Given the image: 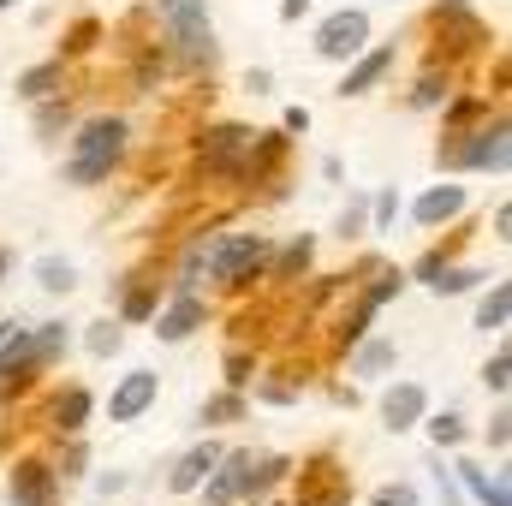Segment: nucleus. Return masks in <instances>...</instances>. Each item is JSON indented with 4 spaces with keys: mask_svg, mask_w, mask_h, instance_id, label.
<instances>
[{
    "mask_svg": "<svg viewBox=\"0 0 512 506\" xmlns=\"http://www.w3.org/2000/svg\"><path fill=\"white\" fill-rule=\"evenodd\" d=\"M507 161H512V131L501 114L483 120V126L447 131L441 149H435V167H447V173H495V179H507Z\"/></svg>",
    "mask_w": 512,
    "mask_h": 506,
    "instance_id": "obj_1",
    "label": "nucleus"
},
{
    "mask_svg": "<svg viewBox=\"0 0 512 506\" xmlns=\"http://www.w3.org/2000/svg\"><path fill=\"white\" fill-rule=\"evenodd\" d=\"M268 239L262 233H227V239H215L209 251H203V274L221 286V292H251L256 280L268 274Z\"/></svg>",
    "mask_w": 512,
    "mask_h": 506,
    "instance_id": "obj_2",
    "label": "nucleus"
},
{
    "mask_svg": "<svg viewBox=\"0 0 512 506\" xmlns=\"http://www.w3.org/2000/svg\"><path fill=\"white\" fill-rule=\"evenodd\" d=\"M251 126H203L197 131V173L203 179H245V155H251Z\"/></svg>",
    "mask_w": 512,
    "mask_h": 506,
    "instance_id": "obj_3",
    "label": "nucleus"
},
{
    "mask_svg": "<svg viewBox=\"0 0 512 506\" xmlns=\"http://www.w3.org/2000/svg\"><path fill=\"white\" fill-rule=\"evenodd\" d=\"M66 143H72L78 161H108V167H120L126 149H131V120L126 114H90V120H78V126L66 131Z\"/></svg>",
    "mask_w": 512,
    "mask_h": 506,
    "instance_id": "obj_4",
    "label": "nucleus"
},
{
    "mask_svg": "<svg viewBox=\"0 0 512 506\" xmlns=\"http://www.w3.org/2000/svg\"><path fill=\"white\" fill-rule=\"evenodd\" d=\"M370 30H376V24H370L364 6H340V12H328V18L316 24V42H310V48H316V60H340V66H346L352 54L370 48Z\"/></svg>",
    "mask_w": 512,
    "mask_h": 506,
    "instance_id": "obj_5",
    "label": "nucleus"
},
{
    "mask_svg": "<svg viewBox=\"0 0 512 506\" xmlns=\"http://www.w3.org/2000/svg\"><path fill=\"white\" fill-rule=\"evenodd\" d=\"M42 376V358H36V340H30V322H12L6 340H0V405L24 399Z\"/></svg>",
    "mask_w": 512,
    "mask_h": 506,
    "instance_id": "obj_6",
    "label": "nucleus"
},
{
    "mask_svg": "<svg viewBox=\"0 0 512 506\" xmlns=\"http://www.w3.org/2000/svg\"><path fill=\"white\" fill-rule=\"evenodd\" d=\"M209 316H215V310H209V298H203V292H167V298H161V310H155L149 322H155V340H161V346H185L191 334H203V328H209Z\"/></svg>",
    "mask_w": 512,
    "mask_h": 506,
    "instance_id": "obj_7",
    "label": "nucleus"
},
{
    "mask_svg": "<svg viewBox=\"0 0 512 506\" xmlns=\"http://www.w3.org/2000/svg\"><path fill=\"white\" fill-rule=\"evenodd\" d=\"M54 501H60V477H54V465H48L42 453L12 459V471H6V506H54Z\"/></svg>",
    "mask_w": 512,
    "mask_h": 506,
    "instance_id": "obj_8",
    "label": "nucleus"
},
{
    "mask_svg": "<svg viewBox=\"0 0 512 506\" xmlns=\"http://www.w3.org/2000/svg\"><path fill=\"white\" fill-rule=\"evenodd\" d=\"M161 48H167V60H179L185 72H215V66H221V42H215V24H209V18L173 24Z\"/></svg>",
    "mask_w": 512,
    "mask_h": 506,
    "instance_id": "obj_9",
    "label": "nucleus"
},
{
    "mask_svg": "<svg viewBox=\"0 0 512 506\" xmlns=\"http://www.w3.org/2000/svg\"><path fill=\"white\" fill-rule=\"evenodd\" d=\"M393 60H399V42H370L364 54H352L346 60V78H340V102H358V96H370V90H382V78L393 72Z\"/></svg>",
    "mask_w": 512,
    "mask_h": 506,
    "instance_id": "obj_10",
    "label": "nucleus"
},
{
    "mask_svg": "<svg viewBox=\"0 0 512 506\" xmlns=\"http://www.w3.org/2000/svg\"><path fill=\"white\" fill-rule=\"evenodd\" d=\"M155 399H161V376H155V370H126V376L114 381V393H108V423H137V417H149Z\"/></svg>",
    "mask_w": 512,
    "mask_h": 506,
    "instance_id": "obj_11",
    "label": "nucleus"
},
{
    "mask_svg": "<svg viewBox=\"0 0 512 506\" xmlns=\"http://www.w3.org/2000/svg\"><path fill=\"white\" fill-rule=\"evenodd\" d=\"M90 417H96V393H90L84 381H66V387H54V393H48L42 423H48L54 435H84V429H90Z\"/></svg>",
    "mask_w": 512,
    "mask_h": 506,
    "instance_id": "obj_12",
    "label": "nucleus"
},
{
    "mask_svg": "<svg viewBox=\"0 0 512 506\" xmlns=\"http://www.w3.org/2000/svg\"><path fill=\"white\" fill-rule=\"evenodd\" d=\"M447 471H453V483H459V489H465L477 506H512L507 465H495V471H489V465H477V459H453Z\"/></svg>",
    "mask_w": 512,
    "mask_h": 506,
    "instance_id": "obj_13",
    "label": "nucleus"
},
{
    "mask_svg": "<svg viewBox=\"0 0 512 506\" xmlns=\"http://www.w3.org/2000/svg\"><path fill=\"white\" fill-rule=\"evenodd\" d=\"M215 459H221V441H197V447H185V453L167 465L161 489H167V495H197V489H203V477L215 471Z\"/></svg>",
    "mask_w": 512,
    "mask_h": 506,
    "instance_id": "obj_14",
    "label": "nucleus"
},
{
    "mask_svg": "<svg viewBox=\"0 0 512 506\" xmlns=\"http://www.w3.org/2000/svg\"><path fill=\"white\" fill-rule=\"evenodd\" d=\"M423 411H429V387H423V381H393V387L382 393V429H387V435L417 429V423H423Z\"/></svg>",
    "mask_w": 512,
    "mask_h": 506,
    "instance_id": "obj_15",
    "label": "nucleus"
},
{
    "mask_svg": "<svg viewBox=\"0 0 512 506\" xmlns=\"http://www.w3.org/2000/svg\"><path fill=\"white\" fill-rule=\"evenodd\" d=\"M465 209H471V191H465V185H429V191L411 203V221H417L423 233H435V227L459 221Z\"/></svg>",
    "mask_w": 512,
    "mask_h": 506,
    "instance_id": "obj_16",
    "label": "nucleus"
},
{
    "mask_svg": "<svg viewBox=\"0 0 512 506\" xmlns=\"http://www.w3.org/2000/svg\"><path fill=\"white\" fill-rule=\"evenodd\" d=\"M507 322H512V280L489 274V280L477 286V310H471V328H477V334H501Z\"/></svg>",
    "mask_w": 512,
    "mask_h": 506,
    "instance_id": "obj_17",
    "label": "nucleus"
},
{
    "mask_svg": "<svg viewBox=\"0 0 512 506\" xmlns=\"http://www.w3.org/2000/svg\"><path fill=\"white\" fill-rule=\"evenodd\" d=\"M310 268H316V233H298V239H286L280 251H268V274H262V280L298 286V280H304Z\"/></svg>",
    "mask_w": 512,
    "mask_h": 506,
    "instance_id": "obj_18",
    "label": "nucleus"
},
{
    "mask_svg": "<svg viewBox=\"0 0 512 506\" xmlns=\"http://www.w3.org/2000/svg\"><path fill=\"white\" fill-rule=\"evenodd\" d=\"M393 364H399V346H393L387 334H364V340L346 352V370H352L358 381H382Z\"/></svg>",
    "mask_w": 512,
    "mask_h": 506,
    "instance_id": "obj_19",
    "label": "nucleus"
},
{
    "mask_svg": "<svg viewBox=\"0 0 512 506\" xmlns=\"http://www.w3.org/2000/svg\"><path fill=\"white\" fill-rule=\"evenodd\" d=\"M161 298H167V286L161 280H149V274H126V292H120V322L126 328H137V322H149L155 310H161Z\"/></svg>",
    "mask_w": 512,
    "mask_h": 506,
    "instance_id": "obj_20",
    "label": "nucleus"
},
{
    "mask_svg": "<svg viewBox=\"0 0 512 506\" xmlns=\"http://www.w3.org/2000/svg\"><path fill=\"white\" fill-rule=\"evenodd\" d=\"M30 126H36V137H42V143L66 137V131L78 126V114H72V96H66V90H54V96L30 102Z\"/></svg>",
    "mask_w": 512,
    "mask_h": 506,
    "instance_id": "obj_21",
    "label": "nucleus"
},
{
    "mask_svg": "<svg viewBox=\"0 0 512 506\" xmlns=\"http://www.w3.org/2000/svg\"><path fill=\"white\" fill-rule=\"evenodd\" d=\"M447 96H453V72H447V66H429V72H417V84L405 90V108H411V114H435Z\"/></svg>",
    "mask_w": 512,
    "mask_h": 506,
    "instance_id": "obj_22",
    "label": "nucleus"
},
{
    "mask_svg": "<svg viewBox=\"0 0 512 506\" xmlns=\"http://www.w3.org/2000/svg\"><path fill=\"white\" fill-rule=\"evenodd\" d=\"M245 417H251V393H239V387L209 393V399H203V411H197V423H203V429H227V423H245Z\"/></svg>",
    "mask_w": 512,
    "mask_h": 506,
    "instance_id": "obj_23",
    "label": "nucleus"
},
{
    "mask_svg": "<svg viewBox=\"0 0 512 506\" xmlns=\"http://www.w3.org/2000/svg\"><path fill=\"white\" fill-rule=\"evenodd\" d=\"M251 399H262V405H298L304 399V376L298 370H256Z\"/></svg>",
    "mask_w": 512,
    "mask_h": 506,
    "instance_id": "obj_24",
    "label": "nucleus"
},
{
    "mask_svg": "<svg viewBox=\"0 0 512 506\" xmlns=\"http://www.w3.org/2000/svg\"><path fill=\"white\" fill-rule=\"evenodd\" d=\"M376 316H382V310H376V304H370V298L358 292V304H352V310H346V316L334 322V334H328V340H334V352L346 358V352H352V346H358V340H364V334L376 328Z\"/></svg>",
    "mask_w": 512,
    "mask_h": 506,
    "instance_id": "obj_25",
    "label": "nucleus"
},
{
    "mask_svg": "<svg viewBox=\"0 0 512 506\" xmlns=\"http://www.w3.org/2000/svg\"><path fill=\"white\" fill-rule=\"evenodd\" d=\"M24 102H42V96H54V90H66V60L54 54V60H42V66H30V72H18V84H12Z\"/></svg>",
    "mask_w": 512,
    "mask_h": 506,
    "instance_id": "obj_26",
    "label": "nucleus"
},
{
    "mask_svg": "<svg viewBox=\"0 0 512 506\" xmlns=\"http://www.w3.org/2000/svg\"><path fill=\"white\" fill-rule=\"evenodd\" d=\"M417 429H429L435 453H453V447H465V441H471V423H465L459 411H423V423H417Z\"/></svg>",
    "mask_w": 512,
    "mask_h": 506,
    "instance_id": "obj_27",
    "label": "nucleus"
},
{
    "mask_svg": "<svg viewBox=\"0 0 512 506\" xmlns=\"http://www.w3.org/2000/svg\"><path fill=\"white\" fill-rule=\"evenodd\" d=\"M435 114H441L447 131H465V126H477V120H489V96L483 90H465V96H447Z\"/></svg>",
    "mask_w": 512,
    "mask_h": 506,
    "instance_id": "obj_28",
    "label": "nucleus"
},
{
    "mask_svg": "<svg viewBox=\"0 0 512 506\" xmlns=\"http://www.w3.org/2000/svg\"><path fill=\"white\" fill-rule=\"evenodd\" d=\"M102 36H108V24H102L96 12H90V18H78V24H72V30L60 36V60L72 66V60H84V54H96V48H102Z\"/></svg>",
    "mask_w": 512,
    "mask_h": 506,
    "instance_id": "obj_29",
    "label": "nucleus"
},
{
    "mask_svg": "<svg viewBox=\"0 0 512 506\" xmlns=\"http://www.w3.org/2000/svg\"><path fill=\"white\" fill-rule=\"evenodd\" d=\"M30 340H36L42 370H54V364L72 352V322H30Z\"/></svg>",
    "mask_w": 512,
    "mask_h": 506,
    "instance_id": "obj_30",
    "label": "nucleus"
},
{
    "mask_svg": "<svg viewBox=\"0 0 512 506\" xmlns=\"http://www.w3.org/2000/svg\"><path fill=\"white\" fill-rule=\"evenodd\" d=\"M483 280H489V268H465V262H447V268L429 280V292H435V298H465V292H477Z\"/></svg>",
    "mask_w": 512,
    "mask_h": 506,
    "instance_id": "obj_31",
    "label": "nucleus"
},
{
    "mask_svg": "<svg viewBox=\"0 0 512 506\" xmlns=\"http://www.w3.org/2000/svg\"><path fill=\"white\" fill-rule=\"evenodd\" d=\"M84 352H90V358H120V352H126V322H120V316L90 322V328H84Z\"/></svg>",
    "mask_w": 512,
    "mask_h": 506,
    "instance_id": "obj_32",
    "label": "nucleus"
},
{
    "mask_svg": "<svg viewBox=\"0 0 512 506\" xmlns=\"http://www.w3.org/2000/svg\"><path fill=\"white\" fill-rule=\"evenodd\" d=\"M256 370H262V358H256L251 346H227V352H221V381H227V387H239V393H251Z\"/></svg>",
    "mask_w": 512,
    "mask_h": 506,
    "instance_id": "obj_33",
    "label": "nucleus"
},
{
    "mask_svg": "<svg viewBox=\"0 0 512 506\" xmlns=\"http://www.w3.org/2000/svg\"><path fill=\"white\" fill-rule=\"evenodd\" d=\"M120 167H108V161H78V155H66V167H60V185H72V191H96V185H108Z\"/></svg>",
    "mask_w": 512,
    "mask_h": 506,
    "instance_id": "obj_34",
    "label": "nucleus"
},
{
    "mask_svg": "<svg viewBox=\"0 0 512 506\" xmlns=\"http://www.w3.org/2000/svg\"><path fill=\"white\" fill-rule=\"evenodd\" d=\"M334 239L340 245H358V239H370V197L358 191L346 209H340V221H334Z\"/></svg>",
    "mask_w": 512,
    "mask_h": 506,
    "instance_id": "obj_35",
    "label": "nucleus"
},
{
    "mask_svg": "<svg viewBox=\"0 0 512 506\" xmlns=\"http://www.w3.org/2000/svg\"><path fill=\"white\" fill-rule=\"evenodd\" d=\"M161 72H167V48H155V42H149V48L137 54V66H131V90H137V96H155Z\"/></svg>",
    "mask_w": 512,
    "mask_h": 506,
    "instance_id": "obj_36",
    "label": "nucleus"
},
{
    "mask_svg": "<svg viewBox=\"0 0 512 506\" xmlns=\"http://www.w3.org/2000/svg\"><path fill=\"white\" fill-rule=\"evenodd\" d=\"M447 262H459V239H453V245H429V251L405 268V280H411V286H429V280H435Z\"/></svg>",
    "mask_w": 512,
    "mask_h": 506,
    "instance_id": "obj_37",
    "label": "nucleus"
},
{
    "mask_svg": "<svg viewBox=\"0 0 512 506\" xmlns=\"http://www.w3.org/2000/svg\"><path fill=\"white\" fill-rule=\"evenodd\" d=\"M36 286H42V292H60V298H66V292L78 286V268H72L66 256H42V262H36Z\"/></svg>",
    "mask_w": 512,
    "mask_h": 506,
    "instance_id": "obj_38",
    "label": "nucleus"
},
{
    "mask_svg": "<svg viewBox=\"0 0 512 506\" xmlns=\"http://www.w3.org/2000/svg\"><path fill=\"white\" fill-rule=\"evenodd\" d=\"M399 209H405V203H399V191H393V185H382V191L370 197V239H387V233H393Z\"/></svg>",
    "mask_w": 512,
    "mask_h": 506,
    "instance_id": "obj_39",
    "label": "nucleus"
},
{
    "mask_svg": "<svg viewBox=\"0 0 512 506\" xmlns=\"http://www.w3.org/2000/svg\"><path fill=\"white\" fill-rule=\"evenodd\" d=\"M405 286H411V280H405V268H370V286H364V298L382 310V304H393Z\"/></svg>",
    "mask_w": 512,
    "mask_h": 506,
    "instance_id": "obj_40",
    "label": "nucleus"
},
{
    "mask_svg": "<svg viewBox=\"0 0 512 506\" xmlns=\"http://www.w3.org/2000/svg\"><path fill=\"white\" fill-rule=\"evenodd\" d=\"M155 18H161V30L197 24V18H209V0H155Z\"/></svg>",
    "mask_w": 512,
    "mask_h": 506,
    "instance_id": "obj_41",
    "label": "nucleus"
},
{
    "mask_svg": "<svg viewBox=\"0 0 512 506\" xmlns=\"http://www.w3.org/2000/svg\"><path fill=\"white\" fill-rule=\"evenodd\" d=\"M483 441H489V453H495V459H507V447H512V411H507V405H495V411H489Z\"/></svg>",
    "mask_w": 512,
    "mask_h": 506,
    "instance_id": "obj_42",
    "label": "nucleus"
},
{
    "mask_svg": "<svg viewBox=\"0 0 512 506\" xmlns=\"http://www.w3.org/2000/svg\"><path fill=\"white\" fill-rule=\"evenodd\" d=\"M507 381H512V352L507 346H495V358L483 364V387H489L495 399H507Z\"/></svg>",
    "mask_w": 512,
    "mask_h": 506,
    "instance_id": "obj_43",
    "label": "nucleus"
},
{
    "mask_svg": "<svg viewBox=\"0 0 512 506\" xmlns=\"http://www.w3.org/2000/svg\"><path fill=\"white\" fill-rule=\"evenodd\" d=\"M370 506H423V495H417L411 483H382V489L370 495Z\"/></svg>",
    "mask_w": 512,
    "mask_h": 506,
    "instance_id": "obj_44",
    "label": "nucleus"
},
{
    "mask_svg": "<svg viewBox=\"0 0 512 506\" xmlns=\"http://www.w3.org/2000/svg\"><path fill=\"white\" fill-rule=\"evenodd\" d=\"M268 84H274L268 66H251V72H245V90H251V96H268Z\"/></svg>",
    "mask_w": 512,
    "mask_h": 506,
    "instance_id": "obj_45",
    "label": "nucleus"
},
{
    "mask_svg": "<svg viewBox=\"0 0 512 506\" xmlns=\"http://www.w3.org/2000/svg\"><path fill=\"white\" fill-rule=\"evenodd\" d=\"M280 131H292V137H304V131H310V114H304V108H286V114H280Z\"/></svg>",
    "mask_w": 512,
    "mask_h": 506,
    "instance_id": "obj_46",
    "label": "nucleus"
},
{
    "mask_svg": "<svg viewBox=\"0 0 512 506\" xmlns=\"http://www.w3.org/2000/svg\"><path fill=\"white\" fill-rule=\"evenodd\" d=\"M120 489H126V477H120V471H102V477H96V495H102V501H114Z\"/></svg>",
    "mask_w": 512,
    "mask_h": 506,
    "instance_id": "obj_47",
    "label": "nucleus"
},
{
    "mask_svg": "<svg viewBox=\"0 0 512 506\" xmlns=\"http://www.w3.org/2000/svg\"><path fill=\"white\" fill-rule=\"evenodd\" d=\"M298 18H310V0H280V24H298Z\"/></svg>",
    "mask_w": 512,
    "mask_h": 506,
    "instance_id": "obj_48",
    "label": "nucleus"
},
{
    "mask_svg": "<svg viewBox=\"0 0 512 506\" xmlns=\"http://www.w3.org/2000/svg\"><path fill=\"white\" fill-rule=\"evenodd\" d=\"M507 227H512V209L501 203V209H495V239H501V245H507Z\"/></svg>",
    "mask_w": 512,
    "mask_h": 506,
    "instance_id": "obj_49",
    "label": "nucleus"
},
{
    "mask_svg": "<svg viewBox=\"0 0 512 506\" xmlns=\"http://www.w3.org/2000/svg\"><path fill=\"white\" fill-rule=\"evenodd\" d=\"M0 280H12V251L0 245Z\"/></svg>",
    "mask_w": 512,
    "mask_h": 506,
    "instance_id": "obj_50",
    "label": "nucleus"
},
{
    "mask_svg": "<svg viewBox=\"0 0 512 506\" xmlns=\"http://www.w3.org/2000/svg\"><path fill=\"white\" fill-rule=\"evenodd\" d=\"M12 6H18V0H0V12H12Z\"/></svg>",
    "mask_w": 512,
    "mask_h": 506,
    "instance_id": "obj_51",
    "label": "nucleus"
},
{
    "mask_svg": "<svg viewBox=\"0 0 512 506\" xmlns=\"http://www.w3.org/2000/svg\"><path fill=\"white\" fill-rule=\"evenodd\" d=\"M197 506H215V501H197Z\"/></svg>",
    "mask_w": 512,
    "mask_h": 506,
    "instance_id": "obj_52",
    "label": "nucleus"
},
{
    "mask_svg": "<svg viewBox=\"0 0 512 506\" xmlns=\"http://www.w3.org/2000/svg\"><path fill=\"white\" fill-rule=\"evenodd\" d=\"M90 506H108V501H90Z\"/></svg>",
    "mask_w": 512,
    "mask_h": 506,
    "instance_id": "obj_53",
    "label": "nucleus"
}]
</instances>
